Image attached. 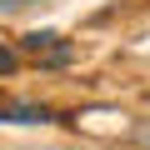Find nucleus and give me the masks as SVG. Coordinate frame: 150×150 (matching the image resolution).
Returning <instances> with one entry per match:
<instances>
[{
    "instance_id": "f257e3e1",
    "label": "nucleus",
    "mask_w": 150,
    "mask_h": 150,
    "mask_svg": "<svg viewBox=\"0 0 150 150\" xmlns=\"http://www.w3.org/2000/svg\"><path fill=\"white\" fill-rule=\"evenodd\" d=\"M20 50L30 55V60H40V65H70V40L65 35H55V30H30V35H20Z\"/></svg>"
},
{
    "instance_id": "f03ea898",
    "label": "nucleus",
    "mask_w": 150,
    "mask_h": 150,
    "mask_svg": "<svg viewBox=\"0 0 150 150\" xmlns=\"http://www.w3.org/2000/svg\"><path fill=\"white\" fill-rule=\"evenodd\" d=\"M0 120L35 125V120H55V110H45V105H30V100H15V105H0Z\"/></svg>"
},
{
    "instance_id": "7ed1b4c3",
    "label": "nucleus",
    "mask_w": 150,
    "mask_h": 150,
    "mask_svg": "<svg viewBox=\"0 0 150 150\" xmlns=\"http://www.w3.org/2000/svg\"><path fill=\"white\" fill-rule=\"evenodd\" d=\"M15 65H20V50H10L0 40V75H15Z\"/></svg>"
},
{
    "instance_id": "20e7f679",
    "label": "nucleus",
    "mask_w": 150,
    "mask_h": 150,
    "mask_svg": "<svg viewBox=\"0 0 150 150\" xmlns=\"http://www.w3.org/2000/svg\"><path fill=\"white\" fill-rule=\"evenodd\" d=\"M140 145H150V125H145V130H140Z\"/></svg>"
}]
</instances>
